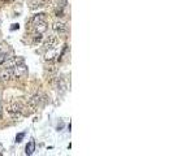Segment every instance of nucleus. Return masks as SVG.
<instances>
[{
    "instance_id": "1",
    "label": "nucleus",
    "mask_w": 173,
    "mask_h": 156,
    "mask_svg": "<svg viewBox=\"0 0 173 156\" xmlns=\"http://www.w3.org/2000/svg\"><path fill=\"white\" fill-rule=\"evenodd\" d=\"M45 101H46V95H43V94H38V95H35V96H33L30 99V101H29V109H30L29 113L37 111L38 107L40 106L42 103H45Z\"/></svg>"
},
{
    "instance_id": "2",
    "label": "nucleus",
    "mask_w": 173,
    "mask_h": 156,
    "mask_svg": "<svg viewBox=\"0 0 173 156\" xmlns=\"http://www.w3.org/2000/svg\"><path fill=\"white\" fill-rule=\"evenodd\" d=\"M28 74V66L25 65L24 63L22 64H18L12 68V75L16 77V78H20V77H24Z\"/></svg>"
},
{
    "instance_id": "3",
    "label": "nucleus",
    "mask_w": 173,
    "mask_h": 156,
    "mask_svg": "<svg viewBox=\"0 0 173 156\" xmlns=\"http://www.w3.org/2000/svg\"><path fill=\"white\" fill-rule=\"evenodd\" d=\"M9 115L13 117V118H18L21 116V112H22V106L20 103H12L9 107L7 108Z\"/></svg>"
},
{
    "instance_id": "4",
    "label": "nucleus",
    "mask_w": 173,
    "mask_h": 156,
    "mask_svg": "<svg viewBox=\"0 0 173 156\" xmlns=\"http://www.w3.org/2000/svg\"><path fill=\"white\" fill-rule=\"evenodd\" d=\"M52 30H54L56 34H59V35H63V34H65V33L68 31V26H66V23H64V22H61V21H56V22L52 25Z\"/></svg>"
},
{
    "instance_id": "5",
    "label": "nucleus",
    "mask_w": 173,
    "mask_h": 156,
    "mask_svg": "<svg viewBox=\"0 0 173 156\" xmlns=\"http://www.w3.org/2000/svg\"><path fill=\"white\" fill-rule=\"evenodd\" d=\"M12 69L11 68H4L0 70V81L2 82H8L9 80H12Z\"/></svg>"
},
{
    "instance_id": "6",
    "label": "nucleus",
    "mask_w": 173,
    "mask_h": 156,
    "mask_svg": "<svg viewBox=\"0 0 173 156\" xmlns=\"http://www.w3.org/2000/svg\"><path fill=\"white\" fill-rule=\"evenodd\" d=\"M34 29H35L37 33L43 34L47 30V22L45 20H38V21H34Z\"/></svg>"
},
{
    "instance_id": "7",
    "label": "nucleus",
    "mask_w": 173,
    "mask_h": 156,
    "mask_svg": "<svg viewBox=\"0 0 173 156\" xmlns=\"http://www.w3.org/2000/svg\"><path fill=\"white\" fill-rule=\"evenodd\" d=\"M57 43H59V40H57V38L55 35H48V38L45 40V48L46 49L54 48V47L57 46Z\"/></svg>"
},
{
    "instance_id": "8",
    "label": "nucleus",
    "mask_w": 173,
    "mask_h": 156,
    "mask_svg": "<svg viewBox=\"0 0 173 156\" xmlns=\"http://www.w3.org/2000/svg\"><path fill=\"white\" fill-rule=\"evenodd\" d=\"M24 63V57H11L9 60L7 59V63H5V66L7 68H13L18 64H22Z\"/></svg>"
},
{
    "instance_id": "9",
    "label": "nucleus",
    "mask_w": 173,
    "mask_h": 156,
    "mask_svg": "<svg viewBox=\"0 0 173 156\" xmlns=\"http://www.w3.org/2000/svg\"><path fill=\"white\" fill-rule=\"evenodd\" d=\"M56 56H57V48H56V47L47 49L46 55H45V57H46V60H47V61H52V60H54Z\"/></svg>"
},
{
    "instance_id": "10",
    "label": "nucleus",
    "mask_w": 173,
    "mask_h": 156,
    "mask_svg": "<svg viewBox=\"0 0 173 156\" xmlns=\"http://www.w3.org/2000/svg\"><path fill=\"white\" fill-rule=\"evenodd\" d=\"M34 151H35V142H34V141H30V142L26 144V147H25V153H26V155H33Z\"/></svg>"
},
{
    "instance_id": "11",
    "label": "nucleus",
    "mask_w": 173,
    "mask_h": 156,
    "mask_svg": "<svg viewBox=\"0 0 173 156\" xmlns=\"http://www.w3.org/2000/svg\"><path fill=\"white\" fill-rule=\"evenodd\" d=\"M33 42L35 43V44H37V43H40L42 42V34L40 33H37L35 37H34V39H33Z\"/></svg>"
},
{
    "instance_id": "12",
    "label": "nucleus",
    "mask_w": 173,
    "mask_h": 156,
    "mask_svg": "<svg viewBox=\"0 0 173 156\" xmlns=\"http://www.w3.org/2000/svg\"><path fill=\"white\" fill-rule=\"evenodd\" d=\"M24 137H25V133H24V132H22V133H18V134L16 135V142L20 143V142L24 139Z\"/></svg>"
},
{
    "instance_id": "13",
    "label": "nucleus",
    "mask_w": 173,
    "mask_h": 156,
    "mask_svg": "<svg viewBox=\"0 0 173 156\" xmlns=\"http://www.w3.org/2000/svg\"><path fill=\"white\" fill-rule=\"evenodd\" d=\"M57 5H59L60 8L66 7V5H68V0H57Z\"/></svg>"
},
{
    "instance_id": "14",
    "label": "nucleus",
    "mask_w": 173,
    "mask_h": 156,
    "mask_svg": "<svg viewBox=\"0 0 173 156\" xmlns=\"http://www.w3.org/2000/svg\"><path fill=\"white\" fill-rule=\"evenodd\" d=\"M18 28H20V25H18V23H13V25H12V28H11V30H18Z\"/></svg>"
},
{
    "instance_id": "15",
    "label": "nucleus",
    "mask_w": 173,
    "mask_h": 156,
    "mask_svg": "<svg viewBox=\"0 0 173 156\" xmlns=\"http://www.w3.org/2000/svg\"><path fill=\"white\" fill-rule=\"evenodd\" d=\"M0 118H2V103H0Z\"/></svg>"
},
{
    "instance_id": "16",
    "label": "nucleus",
    "mask_w": 173,
    "mask_h": 156,
    "mask_svg": "<svg viewBox=\"0 0 173 156\" xmlns=\"http://www.w3.org/2000/svg\"><path fill=\"white\" fill-rule=\"evenodd\" d=\"M8 2H14V0H8Z\"/></svg>"
}]
</instances>
